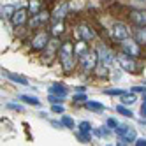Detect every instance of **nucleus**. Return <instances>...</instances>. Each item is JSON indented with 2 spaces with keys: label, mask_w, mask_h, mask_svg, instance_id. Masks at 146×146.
I'll return each instance as SVG.
<instances>
[{
  "label": "nucleus",
  "mask_w": 146,
  "mask_h": 146,
  "mask_svg": "<svg viewBox=\"0 0 146 146\" xmlns=\"http://www.w3.org/2000/svg\"><path fill=\"white\" fill-rule=\"evenodd\" d=\"M56 56L60 60V65L64 69L65 74H70L72 70L76 69V64H78V56L74 53V44L70 42V40H65V42H62L58 51H56Z\"/></svg>",
  "instance_id": "obj_1"
},
{
  "label": "nucleus",
  "mask_w": 146,
  "mask_h": 146,
  "mask_svg": "<svg viewBox=\"0 0 146 146\" xmlns=\"http://www.w3.org/2000/svg\"><path fill=\"white\" fill-rule=\"evenodd\" d=\"M99 65V53L97 49H88L85 55L79 58V67L85 74H90V72H95V67Z\"/></svg>",
  "instance_id": "obj_2"
},
{
  "label": "nucleus",
  "mask_w": 146,
  "mask_h": 146,
  "mask_svg": "<svg viewBox=\"0 0 146 146\" xmlns=\"http://www.w3.org/2000/svg\"><path fill=\"white\" fill-rule=\"evenodd\" d=\"M109 34H111V39L114 42H123L125 39L130 37V28L121 21H114L111 30H109Z\"/></svg>",
  "instance_id": "obj_3"
},
{
  "label": "nucleus",
  "mask_w": 146,
  "mask_h": 146,
  "mask_svg": "<svg viewBox=\"0 0 146 146\" xmlns=\"http://www.w3.org/2000/svg\"><path fill=\"white\" fill-rule=\"evenodd\" d=\"M49 40H51V34L49 32H37L32 39H30L28 46H30L32 51H42L49 44Z\"/></svg>",
  "instance_id": "obj_4"
},
{
  "label": "nucleus",
  "mask_w": 146,
  "mask_h": 146,
  "mask_svg": "<svg viewBox=\"0 0 146 146\" xmlns=\"http://www.w3.org/2000/svg\"><path fill=\"white\" fill-rule=\"evenodd\" d=\"M76 37H78V40H86V42H92V40L97 39V32L93 30L92 25H88V23H79L76 27Z\"/></svg>",
  "instance_id": "obj_5"
},
{
  "label": "nucleus",
  "mask_w": 146,
  "mask_h": 146,
  "mask_svg": "<svg viewBox=\"0 0 146 146\" xmlns=\"http://www.w3.org/2000/svg\"><path fill=\"white\" fill-rule=\"evenodd\" d=\"M120 49L123 51L125 55H129V56H132V58H139L141 56V44L137 42V40H130V39H125L123 42H121V46H120Z\"/></svg>",
  "instance_id": "obj_6"
},
{
  "label": "nucleus",
  "mask_w": 146,
  "mask_h": 146,
  "mask_svg": "<svg viewBox=\"0 0 146 146\" xmlns=\"http://www.w3.org/2000/svg\"><path fill=\"white\" fill-rule=\"evenodd\" d=\"M48 21H51V13L46 11V9H40L37 14L32 16V19L28 21V25H30V28H39V27L46 25Z\"/></svg>",
  "instance_id": "obj_7"
},
{
  "label": "nucleus",
  "mask_w": 146,
  "mask_h": 146,
  "mask_svg": "<svg viewBox=\"0 0 146 146\" xmlns=\"http://www.w3.org/2000/svg\"><path fill=\"white\" fill-rule=\"evenodd\" d=\"M28 14H30L28 7H19V9H16V11H14V14H13V18H11V23H13V27H14V28H18V27H23V25L28 21Z\"/></svg>",
  "instance_id": "obj_8"
},
{
  "label": "nucleus",
  "mask_w": 146,
  "mask_h": 146,
  "mask_svg": "<svg viewBox=\"0 0 146 146\" xmlns=\"http://www.w3.org/2000/svg\"><path fill=\"white\" fill-rule=\"evenodd\" d=\"M116 60H118V64L121 65V69H123V70H127V72H135V70H137V64H135V58H132V56H129V55H125L123 51L116 56Z\"/></svg>",
  "instance_id": "obj_9"
},
{
  "label": "nucleus",
  "mask_w": 146,
  "mask_h": 146,
  "mask_svg": "<svg viewBox=\"0 0 146 146\" xmlns=\"http://www.w3.org/2000/svg\"><path fill=\"white\" fill-rule=\"evenodd\" d=\"M129 19L135 27H146V11L144 9H132L129 13Z\"/></svg>",
  "instance_id": "obj_10"
},
{
  "label": "nucleus",
  "mask_w": 146,
  "mask_h": 146,
  "mask_svg": "<svg viewBox=\"0 0 146 146\" xmlns=\"http://www.w3.org/2000/svg\"><path fill=\"white\" fill-rule=\"evenodd\" d=\"M69 13V4L67 2H62L60 5H56V9L51 13V23H56V21H64L65 16Z\"/></svg>",
  "instance_id": "obj_11"
},
{
  "label": "nucleus",
  "mask_w": 146,
  "mask_h": 146,
  "mask_svg": "<svg viewBox=\"0 0 146 146\" xmlns=\"http://www.w3.org/2000/svg\"><path fill=\"white\" fill-rule=\"evenodd\" d=\"M97 53H99V62H100V64L113 65L114 55H113V51H111V49H108L106 46H99V48H97Z\"/></svg>",
  "instance_id": "obj_12"
},
{
  "label": "nucleus",
  "mask_w": 146,
  "mask_h": 146,
  "mask_svg": "<svg viewBox=\"0 0 146 146\" xmlns=\"http://www.w3.org/2000/svg\"><path fill=\"white\" fill-rule=\"evenodd\" d=\"M78 129H79L78 137L81 141H85V143H90V139H92V125H90V121H81L78 125Z\"/></svg>",
  "instance_id": "obj_13"
},
{
  "label": "nucleus",
  "mask_w": 146,
  "mask_h": 146,
  "mask_svg": "<svg viewBox=\"0 0 146 146\" xmlns=\"http://www.w3.org/2000/svg\"><path fill=\"white\" fill-rule=\"evenodd\" d=\"M67 86L64 85V83H53V85L49 86V93H55V95H60V97H67Z\"/></svg>",
  "instance_id": "obj_14"
},
{
  "label": "nucleus",
  "mask_w": 146,
  "mask_h": 146,
  "mask_svg": "<svg viewBox=\"0 0 146 146\" xmlns=\"http://www.w3.org/2000/svg\"><path fill=\"white\" fill-rule=\"evenodd\" d=\"M135 100H137L135 92H123L121 95H120V102L123 104V106H132Z\"/></svg>",
  "instance_id": "obj_15"
},
{
  "label": "nucleus",
  "mask_w": 146,
  "mask_h": 146,
  "mask_svg": "<svg viewBox=\"0 0 146 146\" xmlns=\"http://www.w3.org/2000/svg\"><path fill=\"white\" fill-rule=\"evenodd\" d=\"M134 39L137 40L141 46L146 48V27H137L134 30Z\"/></svg>",
  "instance_id": "obj_16"
},
{
  "label": "nucleus",
  "mask_w": 146,
  "mask_h": 146,
  "mask_svg": "<svg viewBox=\"0 0 146 146\" xmlns=\"http://www.w3.org/2000/svg\"><path fill=\"white\" fill-rule=\"evenodd\" d=\"M88 49H90V48H88V42H86V40H78V42L74 44V53H76L78 58H81Z\"/></svg>",
  "instance_id": "obj_17"
},
{
  "label": "nucleus",
  "mask_w": 146,
  "mask_h": 146,
  "mask_svg": "<svg viewBox=\"0 0 146 146\" xmlns=\"http://www.w3.org/2000/svg\"><path fill=\"white\" fill-rule=\"evenodd\" d=\"M4 76L9 78L11 81H14V83H18V85H23V86L28 85V79L23 78V76H19V74H13V72H9V70H4Z\"/></svg>",
  "instance_id": "obj_18"
},
{
  "label": "nucleus",
  "mask_w": 146,
  "mask_h": 146,
  "mask_svg": "<svg viewBox=\"0 0 146 146\" xmlns=\"http://www.w3.org/2000/svg\"><path fill=\"white\" fill-rule=\"evenodd\" d=\"M64 32H65V25H64V21H56V23H53V27H51V30H49L51 37H60V35H64Z\"/></svg>",
  "instance_id": "obj_19"
},
{
  "label": "nucleus",
  "mask_w": 146,
  "mask_h": 146,
  "mask_svg": "<svg viewBox=\"0 0 146 146\" xmlns=\"http://www.w3.org/2000/svg\"><path fill=\"white\" fill-rule=\"evenodd\" d=\"M85 108L90 109V111H106V106H104L102 102H97V100H86Z\"/></svg>",
  "instance_id": "obj_20"
},
{
  "label": "nucleus",
  "mask_w": 146,
  "mask_h": 146,
  "mask_svg": "<svg viewBox=\"0 0 146 146\" xmlns=\"http://www.w3.org/2000/svg\"><path fill=\"white\" fill-rule=\"evenodd\" d=\"M135 139H137V137H135V129H132V127H130V129H129V132L125 134L123 137H120V143H118V144L121 146V144H127V143H134Z\"/></svg>",
  "instance_id": "obj_21"
},
{
  "label": "nucleus",
  "mask_w": 146,
  "mask_h": 146,
  "mask_svg": "<svg viewBox=\"0 0 146 146\" xmlns=\"http://www.w3.org/2000/svg\"><path fill=\"white\" fill-rule=\"evenodd\" d=\"M109 70H111V65H106V64H100V62H99V65L95 67V74L99 78H108Z\"/></svg>",
  "instance_id": "obj_22"
},
{
  "label": "nucleus",
  "mask_w": 146,
  "mask_h": 146,
  "mask_svg": "<svg viewBox=\"0 0 146 146\" xmlns=\"http://www.w3.org/2000/svg\"><path fill=\"white\" fill-rule=\"evenodd\" d=\"M40 9H42V0H28V11L30 14H37Z\"/></svg>",
  "instance_id": "obj_23"
},
{
  "label": "nucleus",
  "mask_w": 146,
  "mask_h": 146,
  "mask_svg": "<svg viewBox=\"0 0 146 146\" xmlns=\"http://www.w3.org/2000/svg\"><path fill=\"white\" fill-rule=\"evenodd\" d=\"M18 99H19V100H23L25 104H28V106H35V108L40 106V100H39L37 97H34V95H19Z\"/></svg>",
  "instance_id": "obj_24"
},
{
  "label": "nucleus",
  "mask_w": 146,
  "mask_h": 146,
  "mask_svg": "<svg viewBox=\"0 0 146 146\" xmlns=\"http://www.w3.org/2000/svg\"><path fill=\"white\" fill-rule=\"evenodd\" d=\"M14 11H16V9L13 5H4L2 7V19H11L13 14H14Z\"/></svg>",
  "instance_id": "obj_25"
},
{
  "label": "nucleus",
  "mask_w": 146,
  "mask_h": 146,
  "mask_svg": "<svg viewBox=\"0 0 146 146\" xmlns=\"http://www.w3.org/2000/svg\"><path fill=\"white\" fill-rule=\"evenodd\" d=\"M116 113H120V114H123V116H125V118H132V116H134V113H132L130 109H127V108H125V106H123V104H118V106H116Z\"/></svg>",
  "instance_id": "obj_26"
},
{
  "label": "nucleus",
  "mask_w": 146,
  "mask_h": 146,
  "mask_svg": "<svg viewBox=\"0 0 146 146\" xmlns=\"http://www.w3.org/2000/svg\"><path fill=\"white\" fill-rule=\"evenodd\" d=\"M129 125H123V123H118V127L116 129H114V132H116V135H120V137H123V135L125 134H127L129 132Z\"/></svg>",
  "instance_id": "obj_27"
},
{
  "label": "nucleus",
  "mask_w": 146,
  "mask_h": 146,
  "mask_svg": "<svg viewBox=\"0 0 146 146\" xmlns=\"http://www.w3.org/2000/svg\"><path fill=\"white\" fill-rule=\"evenodd\" d=\"M62 123H64V127H69V129H74V120H72L70 116H67V114H62Z\"/></svg>",
  "instance_id": "obj_28"
},
{
  "label": "nucleus",
  "mask_w": 146,
  "mask_h": 146,
  "mask_svg": "<svg viewBox=\"0 0 146 146\" xmlns=\"http://www.w3.org/2000/svg\"><path fill=\"white\" fill-rule=\"evenodd\" d=\"M74 102H86L88 100V95L85 92H78V93H74V99H72Z\"/></svg>",
  "instance_id": "obj_29"
},
{
  "label": "nucleus",
  "mask_w": 146,
  "mask_h": 146,
  "mask_svg": "<svg viewBox=\"0 0 146 146\" xmlns=\"http://www.w3.org/2000/svg\"><path fill=\"white\" fill-rule=\"evenodd\" d=\"M62 100H64V97L55 95V93H49V97H48V102L49 104H62Z\"/></svg>",
  "instance_id": "obj_30"
},
{
  "label": "nucleus",
  "mask_w": 146,
  "mask_h": 146,
  "mask_svg": "<svg viewBox=\"0 0 146 146\" xmlns=\"http://www.w3.org/2000/svg\"><path fill=\"white\" fill-rule=\"evenodd\" d=\"M51 111L56 113V114H64L65 113V108L62 106V104H53V108H51Z\"/></svg>",
  "instance_id": "obj_31"
},
{
  "label": "nucleus",
  "mask_w": 146,
  "mask_h": 146,
  "mask_svg": "<svg viewBox=\"0 0 146 146\" xmlns=\"http://www.w3.org/2000/svg\"><path fill=\"white\" fill-rule=\"evenodd\" d=\"M104 93H108V95H121V93H123V90H120V88H113V90H106V92H104Z\"/></svg>",
  "instance_id": "obj_32"
},
{
  "label": "nucleus",
  "mask_w": 146,
  "mask_h": 146,
  "mask_svg": "<svg viewBox=\"0 0 146 146\" xmlns=\"http://www.w3.org/2000/svg\"><path fill=\"white\" fill-rule=\"evenodd\" d=\"M7 108H9V109H14V111H19V113H23V106H19V104H7Z\"/></svg>",
  "instance_id": "obj_33"
},
{
  "label": "nucleus",
  "mask_w": 146,
  "mask_h": 146,
  "mask_svg": "<svg viewBox=\"0 0 146 146\" xmlns=\"http://www.w3.org/2000/svg\"><path fill=\"white\" fill-rule=\"evenodd\" d=\"M108 127H111V129L114 130V129H116V127H118V121H116V120H114V118H109V120H108Z\"/></svg>",
  "instance_id": "obj_34"
},
{
  "label": "nucleus",
  "mask_w": 146,
  "mask_h": 146,
  "mask_svg": "<svg viewBox=\"0 0 146 146\" xmlns=\"http://www.w3.org/2000/svg\"><path fill=\"white\" fill-rule=\"evenodd\" d=\"M134 144L135 146H146V137H137L134 141Z\"/></svg>",
  "instance_id": "obj_35"
},
{
  "label": "nucleus",
  "mask_w": 146,
  "mask_h": 146,
  "mask_svg": "<svg viewBox=\"0 0 146 146\" xmlns=\"http://www.w3.org/2000/svg\"><path fill=\"white\" fill-rule=\"evenodd\" d=\"M132 92H135V93H146V86H134Z\"/></svg>",
  "instance_id": "obj_36"
},
{
  "label": "nucleus",
  "mask_w": 146,
  "mask_h": 146,
  "mask_svg": "<svg viewBox=\"0 0 146 146\" xmlns=\"http://www.w3.org/2000/svg\"><path fill=\"white\" fill-rule=\"evenodd\" d=\"M141 114H143V118H146V104L143 102V106H141Z\"/></svg>",
  "instance_id": "obj_37"
},
{
  "label": "nucleus",
  "mask_w": 146,
  "mask_h": 146,
  "mask_svg": "<svg viewBox=\"0 0 146 146\" xmlns=\"http://www.w3.org/2000/svg\"><path fill=\"white\" fill-rule=\"evenodd\" d=\"M143 102L146 104V93H143Z\"/></svg>",
  "instance_id": "obj_38"
},
{
  "label": "nucleus",
  "mask_w": 146,
  "mask_h": 146,
  "mask_svg": "<svg viewBox=\"0 0 146 146\" xmlns=\"http://www.w3.org/2000/svg\"><path fill=\"white\" fill-rule=\"evenodd\" d=\"M141 2H146V0H141Z\"/></svg>",
  "instance_id": "obj_39"
}]
</instances>
